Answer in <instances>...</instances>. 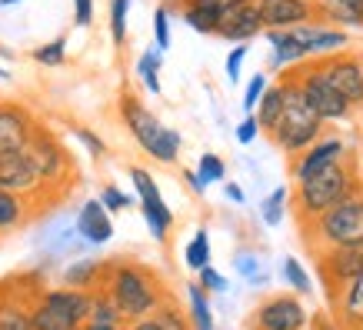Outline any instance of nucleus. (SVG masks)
Segmentation results:
<instances>
[{
  "label": "nucleus",
  "mask_w": 363,
  "mask_h": 330,
  "mask_svg": "<svg viewBox=\"0 0 363 330\" xmlns=\"http://www.w3.org/2000/svg\"><path fill=\"white\" fill-rule=\"evenodd\" d=\"M104 270L107 274H100V287L107 290V297L113 300L123 320L150 317L164 304V290L150 267L133 264V260H113V264H104Z\"/></svg>",
  "instance_id": "f257e3e1"
},
{
  "label": "nucleus",
  "mask_w": 363,
  "mask_h": 330,
  "mask_svg": "<svg viewBox=\"0 0 363 330\" xmlns=\"http://www.w3.org/2000/svg\"><path fill=\"white\" fill-rule=\"evenodd\" d=\"M280 90H284V110H280L277 127L270 131V141H274L277 150H284L286 160H294L297 154L307 150L310 143L327 133V123L313 114V107L307 104V97H303V90H300L290 67L280 70Z\"/></svg>",
  "instance_id": "f03ea898"
},
{
  "label": "nucleus",
  "mask_w": 363,
  "mask_h": 330,
  "mask_svg": "<svg viewBox=\"0 0 363 330\" xmlns=\"http://www.w3.org/2000/svg\"><path fill=\"white\" fill-rule=\"evenodd\" d=\"M303 237H307L310 251H330V247H350V243H363V180L357 187L333 204L330 210H323L320 217L303 224Z\"/></svg>",
  "instance_id": "7ed1b4c3"
},
{
  "label": "nucleus",
  "mask_w": 363,
  "mask_h": 330,
  "mask_svg": "<svg viewBox=\"0 0 363 330\" xmlns=\"http://www.w3.org/2000/svg\"><path fill=\"white\" fill-rule=\"evenodd\" d=\"M360 180L363 177L350 157L340 160V164L323 167V170H317V174L307 177V180H300L297 187H294V210H297V217L303 220V224L320 217L323 210H330L333 204H340Z\"/></svg>",
  "instance_id": "20e7f679"
},
{
  "label": "nucleus",
  "mask_w": 363,
  "mask_h": 330,
  "mask_svg": "<svg viewBox=\"0 0 363 330\" xmlns=\"http://www.w3.org/2000/svg\"><path fill=\"white\" fill-rule=\"evenodd\" d=\"M117 110H121L123 127L130 131L137 147H140L150 160H157V164H177V160H180L184 137H180L174 127H164V123L157 121V114L143 107L137 94H121Z\"/></svg>",
  "instance_id": "39448f33"
},
{
  "label": "nucleus",
  "mask_w": 363,
  "mask_h": 330,
  "mask_svg": "<svg viewBox=\"0 0 363 330\" xmlns=\"http://www.w3.org/2000/svg\"><path fill=\"white\" fill-rule=\"evenodd\" d=\"M94 307V290H74V287H54L44 290L30 310L33 330H84Z\"/></svg>",
  "instance_id": "423d86ee"
},
{
  "label": "nucleus",
  "mask_w": 363,
  "mask_h": 330,
  "mask_svg": "<svg viewBox=\"0 0 363 330\" xmlns=\"http://www.w3.org/2000/svg\"><path fill=\"white\" fill-rule=\"evenodd\" d=\"M27 150H30V157L37 160V174H40L44 190L64 197L67 190H70V184L77 180V164H74V157L67 154V147L57 141L47 127L37 123V131H33Z\"/></svg>",
  "instance_id": "0eeeda50"
},
{
  "label": "nucleus",
  "mask_w": 363,
  "mask_h": 330,
  "mask_svg": "<svg viewBox=\"0 0 363 330\" xmlns=\"http://www.w3.org/2000/svg\"><path fill=\"white\" fill-rule=\"evenodd\" d=\"M290 70H294V77H297L307 104L313 107V114H317L323 123L350 121L353 117V107L337 94V87H333L330 80L323 77V70L317 67V60H303V64L290 67Z\"/></svg>",
  "instance_id": "6e6552de"
},
{
  "label": "nucleus",
  "mask_w": 363,
  "mask_h": 330,
  "mask_svg": "<svg viewBox=\"0 0 363 330\" xmlns=\"http://www.w3.org/2000/svg\"><path fill=\"white\" fill-rule=\"evenodd\" d=\"M317 264L320 284L327 290V300H333L340 294V287H347L350 280L363 277V243H350V247H330V251L313 253Z\"/></svg>",
  "instance_id": "1a4fd4ad"
},
{
  "label": "nucleus",
  "mask_w": 363,
  "mask_h": 330,
  "mask_svg": "<svg viewBox=\"0 0 363 330\" xmlns=\"http://www.w3.org/2000/svg\"><path fill=\"white\" fill-rule=\"evenodd\" d=\"M130 184L137 190V200H140V214L147 220V231L150 237L160 243H167L170 231H174V210L167 207V200L160 197V187L157 180L143 167H130Z\"/></svg>",
  "instance_id": "9d476101"
},
{
  "label": "nucleus",
  "mask_w": 363,
  "mask_h": 330,
  "mask_svg": "<svg viewBox=\"0 0 363 330\" xmlns=\"http://www.w3.org/2000/svg\"><path fill=\"white\" fill-rule=\"evenodd\" d=\"M307 324V307L297 294H274L250 314V330H303Z\"/></svg>",
  "instance_id": "9b49d317"
},
{
  "label": "nucleus",
  "mask_w": 363,
  "mask_h": 330,
  "mask_svg": "<svg viewBox=\"0 0 363 330\" xmlns=\"http://www.w3.org/2000/svg\"><path fill=\"white\" fill-rule=\"evenodd\" d=\"M317 67L350 107H363V54H353V50L327 54L317 57Z\"/></svg>",
  "instance_id": "f8f14e48"
},
{
  "label": "nucleus",
  "mask_w": 363,
  "mask_h": 330,
  "mask_svg": "<svg viewBox=\"0 0 363 330\" xmlns=\"http://www.w3.org/2000/svg\"><path fill=\"white\" fill-rule=\"evenodd\" d=\"M347 157H350L347 137H340V133H323L320 141L310 143L303 154H297L290 160V177H294V184H300V180L313 177L317 170H323V167H330V164H340Z\"/></svg>",
  "instance_id": "ddd939ff"
},
{
  "label": "nucleus",
  "mask_w": 363,
  "mask_h": 330,
  "mask_svg": "<svg viewBox=\"0 0 363 330\" xmlns=\"http://www.w3.org/2000/svg\"><path fill=\"white\" fill-rule=\"evenodd\" d=\"M0 190L17 194L23 200H37L40 194H47L37 174V160L30 157V150H17V154H4L0 157Z\"/></svg>",
  "instance_id": "4468645a"
},
{
  "label": "nucleus",
  "mask_w": 363,
  "mask_h": 330,
  "mask_svg": "<svg viewBox=\"0 0 363 330\" xmlns=\"http://www.w3.org/2000/svg\"><path fill=\"white\" fill-rule=\"evenodd\" d=\"M290 37L300 44L303 57L307 60H317V57H327V54H340L350 47V33L340 31V27H330L323 21H310V23H300V27H290Z\"/></svg>",
  "instance_id": "2eb2a0df"
},
{
  "label": "nucleus",
  "mask_w": 363,
  "mask_h": 330,
  "mask_svg": "<svg viewBox=\"0 0 363 330\" xmlns=\"http://www.w3.org/2000/svg\"><path fill=\"white\" fill-rule=\"evenodd\" d=\"M257 33H264V23H260V13H257V0H223L217 37L233 40V44H247Z\"/></svg>",
  "instance_id": "dca6fc26"
},
{
  "label": "nucleus",
  "mask_w": 363,
  "mask_h": 330,
  "mask_svg": "<svg viewBox=\"0 0 363 330\" xmlns=\"http://www.w3.org/2000/svg\"><path fill=\"white\" fill-rule=\"evenodd\" d=\"M33 131H37V121L30 110L17 100H0V157L27 150Z\"/></svg>",
  "instance_id": "f3484780"
},
{
  "label": "nucleus",
  "mask_w": 363,
  "mask_h": 330,
  "mask_svg": "<svg viewBox=\"0 0 363 330\" xmlns=\"http://www.w3.org/2000/svg\"><path fill=\"white\" fill-rule=\"evenodd\" d=\"M257 13L264 31H290V27L317 21L310 0H257Z\"/></svg>",
  "instance_id": "a211bd4d"
},
{
  "label": "nucleus",
  "mask_w": 363,
  "mask_h": 330,
  "mask_svg": "<svg viewBox=\"0 0 363 330\" xmlns=\"http://www.w3.org/2000/svg\"><path fill=\"white\" fill-rule=\"evenodd\" d=\"M74 227H77L80 241H87L90 247H100V243H107L113 237V220H111V214L104 210V204H100L97 197L84 200V207H80Z\"/></svg>",
  "instance_id": "6ab92c4d"
},
{
  "label": "nucleus",
  "mask_w": 363,
  "mask_h": 330,
  "mask_svg": "<svg viewBox=\"0 0 363 330\" xmlns=\"http://www.w3.org/2000/svg\"><path fill=\"white\" fill-rule=\"evenodd\" d=\"M317 21L340 27V31H363V0H310Z\"/></svg>",
  "instance_id": "aec40b11"
},
{
  "label": "nucleus",
  "mask_w": 363,
  "mask_h": 330,
  "mask_svg": "<svg viewBox=\"0 0 363 330\" xmlns=\"http://www.w3.org/2000/svg\"><path fill=\"white\" fill-rule=\"evenodd\" d=\"M330 307L343 327L363 330V277H357V280H350L347 287H340V294L330 300Z\"/></svg>",
  "instance_id": "412c9836"
},
{
  "label": "nucleus",
  "mask_w": 363,
  "mask_h": 330,
  "mask_svg": "<svg viewBox=\"0 0 363 330\" xmlns=\"http://www.w3.org/2000/svg\"><path fill=\"white\" fill-rule=\"evenodd\" d=\"M264 37H267V44L274 47L270 67H277V70H286V67H297L307 60L303 50H300V44L290 37V31H264Z\"/></svg>",
  "instance_id": "4be33fe9"
},
{
  "label": "nucleus",
  "mask_w": 363,
  "mask_h": 330,
  "mask_svg": "<svg viewBox=\"0 0 363 330\" xmlns=\"http://www.w3.org/2000/svg\"><path fill=\"white\" fill-rule=\"evenodd\" d=\"M30 214H33L30 200H23V197H17V194L0 190V237H7V233H13L17 227H23Z\"/></svg>",
  "instance_id": "5701e85b"
},
{
  "label": "nucleus",
  "mask_w": 363,
  "mask_h": 330,
  "mask_svg": "<svg viewBox=\"0 0 363 330\" xmlns=\"http://www.w3.org/2000/svg\"><path fill=\"white\" fill-rule=\"evenodd\" d=\"M100 274H104V264L100 260H77V264H70L64 270V284L60 287H74V290H94L100 284Z\"/></svg>",
  "instance_id": "b1692460"
},
{
  "label": "nucleus",
  "mask_w": 363,
  "mask_h": 330,
  "mask_svg": "<svg viewBox=\"0 0 363 330\" xmlns=\"http://www.w3.org/2000/svg\"><path fill=\"white\" fill-rule=\"evenodd\" d=\"M280 110H284V90H280V84H277V87H267L264 97H260V104L253 107V117H257V123H260V133L270 137V131H274L277 121H280Z\"/></svg>",
  "instance_id": "393cba45"
},
{
  "label": "nucleus",
  "mask_w": 363,
  "mask_h": 330,
  "mask_svg": "<svg viewBox=\"0 0 363 330\" xmlns=\"http://www.w3.org/2000/svg\"><path fill=\"white\" fill-rule=\"evenodd\" d=\"M187 297H190V327L194 330H213V314H210V294L194 280L187 284Z\"/></svg>",
  "instance_id": "a878e982"
},
{
  "label": "nucleus",
  "mask_w": 363,
  "mask_h": 330,
  "mask_svg": "<svg viewBox=\"0 0 363 330\" xmlns=\"http://www.w3.org/2000/svg\"><path fill=\"white\" fill-rule=\"evenodd\" d=\"M280 270H284V280L294 287V294H297V297H310V294H313V280H310L307 267L300 264L297 257H284Z\"/></svg>",
  "instance_id": "bb28decb"
},
{
  "label": "nucleus",
  "mask_w": 363,
  "mask_h": 330,
  "mask_svg": "<svg viewBox=\"0 0 363 330\" xmlns=\"http://www.w3.org/2000/svg\"><path fill=\"white\" fill-rule=\"evenodd\" d=\"M184 23L197 33H217L220 27V7H184Z\"/></svg>",
  "instance_id": "cd10ccee"
},
{
  "label": "nucleus",
  "mask_w": 363,
  "mask_h": 330,
  "mask_svg": "<svg viewBox=\"0 0 363 330\" xmlns=\"http://www.w3.org/2000/svg\"><path fill=\"white\" fill-rule=\"evenodd\" d=\"M160 64H164V60H160V50H143L140 54V60H137V77L143 80V87L150 90V94H160V77H157V74H160Z\"/></svg>",
  "instance_id": "c85d7f7f"
},
{
  "label": "nucleus",
  "mask_w": 363,
  "mask_h": 330,
  "mask_svg": "<svg viewBox=\"0 0 363 330\" xmlns=\"http://www.w3.org/2000/svg\"><path fill=\"white\" fill-rule=\"evenodd\" d=\"M184 260H187L190 270H200V267L210 264V233L203 231V227H200V231L190 237L187 251H184Z\"/></svg>",
  "instance_id": "c756f323"
},
{
  "label": "nucleus",
  "mask_w": 363,
  "mask_h": 330,
  "mask_svg": "<svg viewBox=\"0 0 363 330\" xmlns=\"http://www.w3.org/2000/svg\"><path fill=\"white\" fill-rule=\"evenodd\" d=\"M0 330H33L30 310H23L17 300H0Z\"/></svg>",
  "instance_id": "7c9ffc66"
},
{
  "label": "nucleus",
  "mask_w": 363,
  "mask_h": 330,
  "mask_svg": "<svg viewBox=\"0 0 363 330\" xmlns=\"http://www.w3.org/2000/svg\"><path fill=\"white\" fill-rule=\"evenodd\" d=\"M233 267H237V274H240L247 284H267V274H264V267H260V257H257L253 251L233 253Z\"/></svg>",
  "instance_id": "2f4dec72"
},
{
  "label": "nucleus",
  "mask_w": 363,
  "mask_h": 330,
  "mask_svg": "<svg viewBox=\"0 0 363 330\" xmlns=\"http://www.w3.org/2000/svg\"><path fill=\"white\" fill-rule=\"evenodd\" d=\"M150 317L160 324V330H194V327H190V317L180 307H174L170 300H164V304H160Z\"/></svg>",
  "instance_id": "473e14b6"
},
{
  "label": "nucleus",
  "mask_w": 363,
  "mask_h": 330,
  "mask_svg": "<svg viewBox=\"0 0 363 330\" xmlns=\"http://www.w3.org/2000/svg\"><path fill=\"white\" fill-rule=\"evenodd\" d=\"M286 200H290V190L286 187H277L270 197L260 204V214H264V224L267 227H280L284 220V210H286Z\"/></svg>",
  "instance_id": "72a5a7b5"
},
{
  "label": "nucleus",
  "mask_w": 363,
  "mask_h": 330,
  "mask_svg": "<svg viewBox=\"0 0 363 330\" xmlns=\"http://www.w3.org/2000/svg\"><path fill=\"white\" fill-rule=\"evenodd\" d=\"M197 174L203 184H220V180H227V160H223L220 154H200L197 160Z\"/></svg>",
  "instance_id": "f704fd0d"
},
{
  "label": "nucleus",
  "mask_w": 363,
  "mask_h": 330,
  "mask_svg": "<svg viewBox=\"0 0 363 330\" xmlns=\"http://www.w3.org/2000/svg\"><path fill=\"white\" fill-rule=\"evenodd\" d=\"M130 4L133 0H111V37L117 47L127 44V13H130Z\"/></svg>",
  "instance_id": "c9c22d12"
},
{
  "label": "nucleus",
  "mask_w": 363,
  "mask_h": 330,
  "mask_svg": "<svg viewBox=\"0 0 363 330\" xmlns=\"http://www.w3.org/2000/svg\"><path fill=\"white\" fill-rule=\"evenodd\" d=\"M33 60L44 67H60L67 60V40L64 37H57V40H50V44H40L37 50H33Z\"/></svg>",
  "instance_id": "e433bc0d"
},
{
  "label": "nucleus",
  "mask_w": 363,
  "mask_h": 330,
  "mask_svg": "<svg viewBox=\"0 0 363 330\" xmlns=\"http://www.w3.org/2000/svg\"><path fill=\"white\" fill-rule=\"evenodd\" d=\"M100 204H104V210H107V214H121V210H127V207H133V197L130 194H123L121 187H113V184H107V187L100 190Z\"/></svg>",
  "instance_id": "4c0bfd02"
},
{
  "label": "nucleus",
  "mask_w": 363,
  "mask_h": 330,
  "mask_svg": "<svg viewBox=\"0 0 363 330\" xmlns=\"http://www.w3.org/2000/svg\"><path fill=\"white\" fill-rule=\"evenodd\" d=\"M154 40L160 54L170 47V7H164V4L154 11Z\"/></svg>",
  "instance_id": "58836bf2"
},
{
  "label": "nucleus",
  "mask_w": 363,
  "mask_h": 330,
  "mask_svg": "<svg viewBox=\"0 0 363 330\" xmlns=\"http://www.w3.org/2000/svg\"><path fill=\"white\" fill-rule=\"evenodd\" d=\"M197 274H200L197 284L203 287L207 294H227V287H230V284H227V277H223L220 270H217V267H210V264H207V267H200Z\"/></svg>",
  "instance_id": "ea45409f"
},
{
  "label": "nucleus",
  "mask_w": 363,
  "mask_h": 330,
  "mask_svg": "<svg viewBox=\"0 0 363 330\" xmlns=\"http://www.w3.org/2000/svg\"><path fill=\"white\" fill-rule=\"evenodd\" d=\"M264 90H267V74H253L247 90H243V114H253V107L264 97Z\"/></svg>",
  "instance_id": "a19ab883"
},
{
  "label": "nucleus",
  "mask_w": 363,
  "mask_h": 330,
  "mask_svg": "<svg viewBox=\"0 0 363 330\" xmlns=\"http://www.w3.org/2000/svg\"><path fill=\"white\" fill-rule=\"evenodd\" d=\"M74 137H77V141L84 143V147H87L94 160H100V157H107V143L100 141V137H97L94 131H87V127H77V131H74Z\"/></svg>",
  "instance_id": "79ce46f5"
},
{
  "label": "nucleus",
  "mask_w": 363,
  "mask_h": 330,
  "mask_svg": "<svg viewBox=\"0 0 363 330\" xmlns=\"http://www.w3.org/2000/svg\"><path fill=\"white\" fill-rule=\"evenodd\" d=\"M257 137H260V123H257V117H253V114H247V117L237 123V143H243V147H247V143H253Z\"/></svg>",
  "instance_id": "37998d69"
},
{
  "label": "nucleus",
  "mask_w": 363,
  "mask_h": 330,
  "mask_svg": "<svg viewBox=\"0 0 363 330\" xmlns=\"http://www.w3.org/2000/svg\"><path fill=\"white\" fill-rule=\"evenodd\" d=\"M243 60H247V44H237L230 50V57H227V80H230V84L240 80V64Z\"/></svg>",
  "instance_id": "c03bdc74"
},
{
  "label": "nucleus",
  "mask_w": 363,
  "mask_h": 330,
  "mask_svg": "<svg viewBox=\"0 0 363 330\" xmlns=\"http://www.w3.org/2000/svg\"><path fill=\"white\" fill-rule=\"evenodd\" d=\"M74 23L90 27L94 23V0H74Z\"/></svg>",
  "instance_id": "a18cd8bd"
},
{
  "label": "nucleus",
  "mask_w": 363,
  "mask_h": 330,
  "mask_svg": "<svg viewBox=\"0 0 363 330\" xmlns=\"http://www.w3.org/2000/svg\"><path fill=\"white\" fill-rule=\"evenodd\" d=\"M223 194H227V200H230V204H247L243 187H240V184H233V180H223Z\"/></svg>",
  "instance_id": "49530a36"
},
{
  "label": "nucleus",
  "mask_w": 363,
  "mask_h": 330,
  "mask_svg": "<svg viewBox=\"0 0 363 330\" xmlns=\"http://www.w3.org/2000/svg\"><path fill=\"white\" fill-rule=\"evenodd\" d=\"M184 180H187V184H190V190H194L197 197H203V190H207V184L200 180V174H197V170H190V167H187V170H184Z\"/></svg>",
  "instance_id": "de8ad7c7"
},
{
  "label": "nucleus",
  "mask_w": 363,
  "mask_h": 330,
  "mask_svg": "<svg viewBox=\"0 0 363 330\" xmlns=\"http://www.w3.org/2000/svg\"><path fill=\"white\" fill-rule=\"evenodd\" d=\"M127 330H160V324H157L154 317H140V320H130Z\"/></svg>",
  "instance_id": "09e8293b"
},
{
  "label": "nucleus",
  "mask_w": 363,
  "mask_h": 330,
  "mask_svg": "<svg viewBox=\"0 0 363 330\" xmlns=\"http://www.w3.org/2000/svg\"><path fill=\"white\" fill-rule=\"evenodd\" d=\"M180 7H223V0H177Z\"/></svg>",
  "instance_id": "8fccbe9b"
},
{
  "label": "nucleus",
  "mask_w": 363,
  "mask_h": 330,
  "mask_svg": "<svg viewBox=\"0 0 363 330\" xmlns=\"http://www.w3.org/2000/svg\"><path fill=\"white\" fill-rule=\"evenodd\" d=\"M84 330H123V324H104V320H87Z\"/></svg>",
  "instance_id": "3c124183"
},
{
  "label": "nucleus",
  "mask_w": 363,
  "mask_h": 330,
  "mask_svg": "<svg viewBox=\"0 0 363 330\" xmlns=\"http://www.w3.org/2000/svg\"><path fill=\"white\" fill-rule=\"evenodd\" d=\"M13 4H21V0H0V7H13Z\"/></svg>",
  "instance_id": "603ef678"
},
{
  "label": "nucleus",
  "mask_w": 363,
  "mask_h": 330,
  "mask_svg": "<svg viewBox=\"0 0 363 330\" xmlns=\"http://www.w3.org/2000/svg\"><path fill=\"white\" fill-rule=\"evenodd\" d=\"M11 77V74H7V70H4V67H0V80H7Z\"/></svg>",
  "instance_id": "864d4df0"
},
{
  "label": "nucleus",
  "mask_w": 363,
  "mask_h": 330,
  "mask_svg": "<svg viewBox=\"0 0 363 330\" xmlns=\"http://www.w3.org/2000/svg\"><path fill=\"white\" fill-rule=\"evenodd\" d=\"M303 330H313V327H310V324H307V327H303Z\"/></svg>",
  "instance_id": "5fc2aeb1"
}]
</instances>
